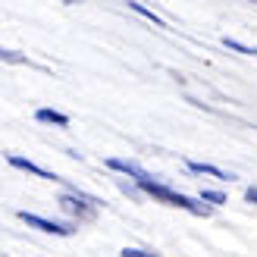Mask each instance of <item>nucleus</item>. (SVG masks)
<instances>
[{"instance_id":"obj_1","label":"nucleus","mask_w":257,"mask_h":257,"mask_svg":"<svg viewBox=\"0 0 257 257\" xmlns=\"http://www.w3.org/2000/svg\"><path fill=\"white\" fill-rule=\"evenodd\" d=\"M138 185H141V191H148L151 198H157V201H163V204H173V207H182V210H188V213H195V216H207L210 210L204 207V204H198V201H191L188 195H179V191H173V188H166V185H160V182H154L151 176H145V179H138Z\"/></svg>"},{"instance_id":"obj_2","label":"nucleus","mask_w":257,"mask_h":257,"mask_svg":"<svg viewBox=\"0 0 257 257\" xmlns=\"http://www.w3.org/2000/svg\"><path fill=\"white\" fill-rule=\"evenodd\" d=\"M19 220H22V223H29V226H35V229H41V232H54V235H72V229H69V226L50 223V220H44V216H35V213H29V210H19Z\"/></svg>"},{"instance_id":"obj_3","label":"nucleus","mask_w":257,"mask_h":257,"mask_svg":"<svg viewBox=\"0 0 257 257\" xmlns=\"http://www.w3.org/2000/svg\"><path fill=\"white\" fill-rule=\"evenodd\" d=\"M10 166H16V170H25V173H35V176H41V179H50V182H57V176H54V173L41 170L38 163H32V160L19 157V154H10Z\"/></svg>"},{"instance_id":"obj_4","label":"nucleus","mask_w":257,"mask_h":257,"mask_svg":"<svg viewBox=\"0 0 257 257\" xmlns=\"http://www.w3.org/2000/svg\"><path fill=\"white\" fill-rule=\"evenodd\" d=\"M107 166H110V170H116V173H125V176H132L135 182H138V179H145V176H148L145 170H138L135 163H128V160H116V157H110V160H107Z\"/></svg>"},{"instance_id":"obj_5","label":"nucleus","mask_w":257,"mask_h":257,"mask_svg":"<svg viewBox=\"0 0 257 257\" xmlns=\"http://www.w3.org/2000/svg\"><path fill=\"white\" fill-rule=\"evenodd\" d=\"M60 204H63V210H69V213H75V216H91V210L85 207V201H82L79 195H63Z\"/></svg>"},{"instance_id":"obj_6","label":"nucleus","mask_w":257,"mask_h":257,"mask_svg":"<svg viewBox=\"0 0 257 257\" xmlns=\"http://www.w3.org/2000/svg\"><path fill=\"white\" fill-rule=\"evenodd\" d=\"M35 116H38V122H54V125H69V116H66V113H60V110H38L35 113Z\"/></svg>"},{"instance_id":"obj_7","label":"nucleus","mask_w":257,"mask_h":257,"mask_svg":"<svg viewBox=\"0 0 257 257\" xmlns=\"http://www.w3.org/2000/svg\"><path fill=\"white\" fill-rule=\"evenodd\" d=\"M188 170H191V173H204V176H213V179H229V173H223L220 166H210V163H198V160H188Z\"/></svg>"},{"instance_id":"obj_8","label":"nucleus","mask_w":257,"mask_h":257,"mask_svg":"<svg viewBox=\"0 0 257 257\" xmlns=\"http://www.w3.org/2000/svg\"><path fill=\"white\" fill-rule=\"evenodd\" d=\"M128 7H132L135 13H141V16H145V19H151L154 25H157V29H166V22H163L160 16H154V13H151V10H145V7H141V4H138V0H128Z\"/></svg>"},{"instance_id":"obj_9","label":"nucleus","mask_w":257,"mask_h":257,"mask_svg":"<svg viewBox=\"0 0 257 257\" xmlns=\"http://www.w3.org/2000/svg\"><path fill=\"white\" fill-rule=\"evenodd\" d=\"M201 201H207V204H226V195H223V191H201Z\"/></svg>"},{"instance_id":"obj_10","label":"nucleus","mask_w":257,"mask_h":257,"mask_svg":"<svg viewBox=\"0 0 257 257\" xmlns=\"http://www.w3.org/2000/svg\"><path fill=\"white\" fill-rule=\"evenodd\" d=\"M0 60H7V63H29L22 54H16V50H4V47H0Z\"/></svg>"},{"instance_id":"obj_11","label":"nucleus","mask_w":257,"mask_h":257,"mask_svg":"<svg viewBox=\"0 0 257 257\" xmlns=\"http://www.w3.org/2000/svg\"><path fill=\"white\" fill-rule=\"evenodd\" d=\"M223 44H226V47H232V50H238V54H257L254 47H245V44H238V41H232V38H223Z\"/></svg>"},{"instance_id":"obj_12","label":"nucleus","mask_w":257,"mask_h":257,"mask_svg":"<svg viewBox=\"0 0 257 257\" xmlns=\"http://www.w3.org/2000/svg\"><path fill=\"white\" fill-rule=\"evenodd\" d=\"M122 257H157V254H145V251H135V248H122Z\"/></svg>"},{"instance_id":"obj_13","label":"nucleus","mask_w":257,"mask_h":257,"mask_svg":"<svg viewBox=\"0 0 257 257\" xmlns=\"http://www.w3.org/2000/svg\"><path fill=\"white\" fill-rule=\"evenodd\" d=\"M245 198H248L251 204H257V188H248V191H245Z\"/></svg>"}]
</instances>
